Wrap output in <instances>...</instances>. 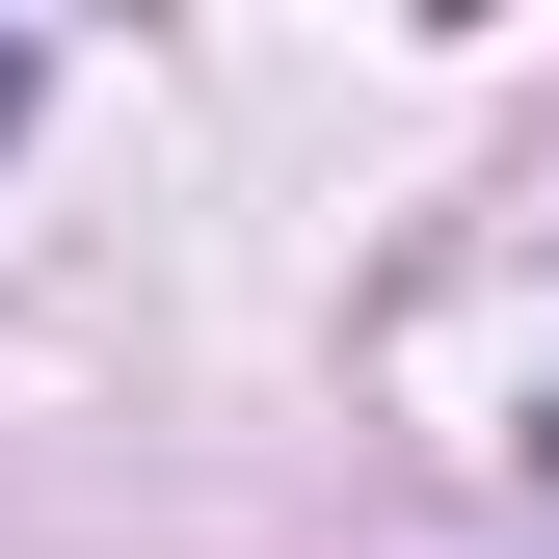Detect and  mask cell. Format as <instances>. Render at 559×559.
Segmentation results:
<instances>
[{"label": "cell", "instance_id": "cell-1", "mask_svg": "<svg viewBox=\"0 0 559 559\" xmlns=\"http://www.w3.org/2000/svg\"><path fill=\"white\" fill-rule=\"evenodd\" d=\"M0 133H27V53H0Z\"/></svg>", "mask_w": 559, "mask_h": 559}]
</instances>
